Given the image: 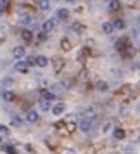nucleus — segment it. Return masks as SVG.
I'll use <instances>...</instances> for the list:
<instances>
[{
    "label": "nucleus",
    "instance_id": "nucleus-1",
    "mask_svg": "<svg viewBox=\"0 0 140 154\" xmlns=\"http://www.w3.org/2000/svg\"><path fill=\"white\" fill-rule=\"evenodd\" d=\"M78 128H80L81 132L88 133V132L92 130V128H93V119H90V118H81V121H80Z\"/></svg>",
    "mask_w": 140,
    "mask_h": 154
},
{
    "label": "nucleus",
    "instance_id": "nucleus-2",
    "mask_svg": "<svg viewBox=\"0 0 140 154\" xmlns=\"http://www.w3.org/2000/svg\"><path fill=\"white\" fill-rule=\"evenodd\" d=\"M56 24H57V19L50 17V19H47V21L42 24V31H45V33H50V31H54Z\"/></svg>",
    "mask_w": 140,
    "mask_h": 154
},
{
    "label": "nucleus",
    "instance_id": "nucleus-3",
    "mask_svg": "<svg viewBox=\"0 0 140 154\" xmlns=\"http://www.w3.org/2000/svg\"><path fill=\"white\" fill-rule=\"evenodd\" d=\"M52 64H54V73H61V69L64 68L66 61H64V57H54L52 59Z\"/></svg>",
    "mask_w": 140,
    "mask_h": 154
},
{
    "label": "nucleus",
    "instance_id": "nucleus-4",
    "mask_svg": "<svg viewBox=\"0 0 140 154\" xmlns=\"http://www.w3.org/2000/svg\"><path fill=\"white\" fill-rule=\"evenodd\" d=\"M0 97H2V100H4V102H14L16 95H14V92H11V90H7V88H4V90L0 92Z\"/></svg>",
    "mask_w": 140,
    "mask_h": 154
},
{
    "label": "nucleus",
    "instance_id": "nucleus-5",
    "mask_svg": "<svg viewBox=\"0 0 140 154\" xmlns=\"http://www.w3.org/2000/svg\"><path fill=\"white\" fill-rule=\"evenodd\" d=\"M14 68H16V71H17V73H23V75L29 73V64L26 63V61H17Z\"/></svg>",
    "mask_w": 140,
    "mask_h": 154
},
{
    "label": "nucleus",
    "instance_id": "nucleus-6",
    "mask_svg": "<svg viewBox=\"0 0 140 154\" xmlns=\"http://www.w3.org/2000/svg\"><path fill=\"white\" fill-rule=\"evenodd\" d=\"M12 56H14L17 61H21V57L26 56V49H24L23 45H17V47H14V49H12Z\"/></svg>",
    "mask_w": 140,
    "mask_h": 154
},
{
    "label": "nucleus",
    "instance_id": "nucleus-7",
    "mask_svg": "<svg viewBox=\"0 0 140 154\" xmlns=\"http://www.w3.org/2000/svg\"><path fill=\"white\" fill-rule=\"evenodd\" d=\"M128 45H130V43H126V38H121V40H116V42H114V49L118 50L119 54H123Z\"/></svg>",
    "mask_w": 140,
    "mask_h": 154
},
{
    "label": "nucleus",
    "instance_id": "nucleus-8",
    "mask_svg": "<svg viewBox=\"0 0 140 154\" xmlns=\"http://www.w3.org/2000/svg\"><path fill=\"white\" fill-rule=\"evenodd\" d=\"M64 111H66V104H64V102H57V104L52 107V114H56V116L64 114Z\"/></svg>",
    "mask_w": 140,
    "mask_h": 154
},
{
    "label": "nucleus",
    "instance_id": "nucleus-9",
    "mask_svg": "<svg viewBox=\"0 0 140 154\" xmlns=\"http://www.w3.org/2000/svg\"><path fill=\"white\" fill-rule=\"evenodd\" d=\"M38 119H40V114H38L35 109H31V111L26 112V121H28V123H36Z\"/></svg>",
    "mask_w": 140,
    "mask_h": 154
},
{
    "label": "nucleus",
    "instance_id": "nucleus-10",
    "mask_svg": "<svg viewBox=\"0 0 140 154\" xmlns=\"http://www.w3.org/2000/svg\"><path fill=\"white\" fill-rule=\"evenodd\" d=\"M56 16H57V19H61V21H66V19L69 17V11H68L66 7H61V9H57Z\"/></svg>",
    "mask_w": 140,
    "mask_h": 154
},
{
    "label": "nucleus",
    "instance_id": "nucleus-11",
    "mask_svg": "<svg viewBox=\"0 0 140 154\" xmlns=\"http://www.w3.org/2000/svg\"><path fill=\"white\" fill-rule=\"evenodd\" d=\"M11 123L14 126H23L24 125V119H23L19 114H14V112H12V114H11Z\"/></svg>",
    "mask_w": 140,
    "mask_h": 154
},
{
    "label": "nucleus",
    "instance_id": "nucleus-12",
    "mask_svg": "<svg viewBox=\"0 0 140 154\" xmlns=\"http://www.w3.org/2000/svg\"><path fill=\"white\" fill-rule=\"evenodd\" d=\"M40 95H42V100H49V102L56 99V94H54L52 90H42L40 92Z\"/></svg>",
    "mask_w": 140,
    "mask_h": 154
},
{
    "label": "nucleus",
    "instance_id": "nucleus-13",
    "mask_svg": "<svg viewBox=\"0 0 140 154\" xmlns=\"http://www.w3.org/2000/svg\"><path fill=\"white\" fill-rule=\"evenodd\" d=\"M61 49H62L64 52H69V50L73 49V45H71V42H69V38H68V36L61 38Z\"/></svg>",
    "mask_w": 140,
    "mask_h": 154
},
{
    "label": "nucleus",
    "instance_id": "nucleus-14",
    "mask_svg": "<svg viewBox=\"0 0 140 154\" xmlns=\"http://www.w3.org/2000/svg\"><path fill=\"white\" fill-rule=\"evenodd\" d=\"M21 38L24 42H31L33 40V29H21Z\"/></svg>",
    "mask_w": 140,
    "mask_h": 154
},
{
    "label": "nucleus",
    "instance_id": "nucleus-15",
    "mask_svg": "<svg viewBox=\"0 0 140 154\" xmlns=\"http://www.w3.org/2000/svg\"><path fill=\"white\" fill-rule=\"evenodd\" d=\"M36 66L47 68V66H49V57L47 56H36Z\"/></svg>",
    "mask_w": 140,
    "mask_h": 154
},
{
    "label": "nucleus",
    "instance_id": "nucleus-16",
    "mask_svg": "<svg viewBox=\"0 0 140 154\" xmlns=\"http://www.w3.org/2000/svg\"><path fill=\"white\" fill-rule=\"evenodd\" d=\"M100 29H102V31H104L105 35H111L112 31H114V24H112V23H102V26H100Z\"/></svg>",
    "mask_w": 140,
    "mask_h": 154
},
{
    "label": "nucleus",
    "instance_id": "nucleus-17",
    "mask_svg": "<svg viewBox=\"0 0 140 154\" xmlns=\"http://www.w3.org/2000/svg\"><path fill=\"white\" fill-rule=\"evenodd\" d=\"M95 88H97L99 92H107L109 90V85H107V82H104V80H99L97 83H95Z\"/></svg>",
    "mask_w": 140,
    "mask_h": 154
},
{
    "label": "nucleus",
    "instance_id": "nucleus-18",
    "mask_svg": "<svg viewBox=\"0 0 140 154\" xmlns=\"http://www.w3.org/2000/svg\"><path fill=\"white\" fill-rule=\"evenodd\" d=\"M71 29H73L76 35H81V33L85 31V26L81 24V23H73V24H71Z\"/></svg>",
    "mask_w": 140,
    "mask_h": 154
},
{
    "label": "nucleus",
    "instance_id": "nucleus-19",
    "mask_svg": "<svg viewBox=\"0 0 140 154\" xmlns=\"http://www.w3.org/2000/svg\"><path fill=\"white\" fill-rule=\"evenodd\" d=\"M125 135H126V133H125L123 128H119V126H118V128H114V139H116V140H123V139H125Z\"/></svg>",
    "mask_w": 140,
    "mask_h": 154
},
{
    "label": "nucleus",
    "instance_id": "nucleus-20",
    "mask_svg": "<svg viewBox=\"0 0 140 154\" xmlns=\"http://www.w3.org/2000/svg\"><path fill=\"white\" fill-rule=\"evenodd\" d=\"M119 9H121V2H119V0H111V2H109V11L116 12Z\"/></svg>",
    "mask_w": 140,
    "mask_h": 154
},
{
    "label": "nucleus",
    "instance_id": "nucleus-21",
    "mask_svg": "<svg viewBox=\"0 0 140 154\" xmlns=\"http://www.w3.org/2000/svg\"><path fill=\"white\" fill-rule=\"evenodd\" d=\"M2 149H4V152H5V154H17L16 147H14V146H11V144H5V146H2Z\"/></svg>",
    "mask_w": 140,
    "mask_h": 154
},
{
    "label": "nucleus",
    "instance_id": "nucleus-22",
    "mask_svg": "<svg viewBox=\"0 0 140 154\" xmlns=\"http://www.w3.org/2000/svg\"><path fill=\"white\" fill-rule=\"evenodd\" d=\"M121 56H123V57H133V56H135V49H133L132 45H128V47L125 49V52H123Z\"/></svg>",
    "mask_w": 140,
    "mask_h": 154
},
{
    "label": "nucleus",
    "instance_id": "nucleus-23",
    "mask_svg": "<svg viewBox=\"0 0 140 154\" xmlns=\"http://www.w3.org/2000/svg\"><path fill=\"white\" fill-rule=\"evenodd\" d=\"M38 7L42 11H49L50 9V0H38Z\"/></svg>",
    "mask_w": 140,
    "mask_h": 154
},
{
    "label": "nucleus",
    "instance_id": "nucleus-24",
    "mask_svg": "<svg viewBox=\"0 0 140 154\" xmlns=\"http://www.w3.org/2000/svg\"><path fill=\"white\" fill-rule=\"evenodd\" d=\"M112 24H114V29H125V21L123 19H114Z\"/></svg>",
    "mask_w": 140,
    "mask_h": 154
},
{
    "label": "nucleus",
    "instance_id": "nucleus-25",
    "mask_svg": "<svg viewBox=\"0 0 140 154\" xmlns=\"http://www.w3.org/2000/svg\"><path fill=\"white\" fill-rule=\"evenodd\" d=\"M40 107H42L43 111H52V107H54V106H50L49 100H40Z\"/></svg>",
    "mask_w": 140,
    "mask_h": 154
},
{
    "label": "nucleus",
    "instance_id": "nucleus-26",
    "mask_svg": "<svg viewBox=\"0 0 140 154\" xmlns=\"http://www.w3.org/2000/svg\"><path fill=\"white\" fill-rule=\"evenodd\" d=\"M57 154H76L73 149H69V147H59L57 149Z\"/></svg>",
    "mask_w": 140,
    "mask_h": 154
},
{
    "label": "nucleus",
    "instance_id": "nucleus-27",
    "mask_svg": "<svg viewBox=\"0 0 140 154\" xmlns=\"http://www.w3.org/2000/svg\"><path fill=\"white\" fill-rule=\"evenodd\" d=\"M12 83H14V80H12L11 76H5V78H4V87H11Z\"/></svg>",
    "mask_w": 140,
    "mask_h": 154
},
{
    "label": "nucleus",
    "instance_id": "nucleus-28",
    "mask_svg": "<svg viewBox=\"0 0 140 154\" xmlns=\"http://www.w3.org/2000/svg\"><path fill=\"white\" fill-rule=\"evenodd\" d=\"M26 63H28L29 66H35L36 64V56H29L28 59H26Z\"/></svg>",
    "mask_w": 140,
    "mask_h": 154
},
{
    "label": "nucleus",
    "instance_id": "nucleus-29",
    "mask_svg": "<svg viewBox=\"0 0 140 154\" xmlns=\"http://www.w3.org/2000/svg\"><path fill=\"white\" fill-rule=\"evenodd\" d=\"M7 7H9V2H7V0H0V9H2V11H5Z\"/></svg>",
    "mask_w": 140,
    "mask_h": 154
},
{
    "label": "nucleus",
    "instance_id": "nucleus-30",
    "mask_svg": "<svg viewBox=\"0 0 140 154\" xmlns=\"http://www.w3.org/2000/svg\"><path fill=\"white\" fill-rule=\"evenodd\" d=\"M0 132H4V133H9V128H7V126H4V125H0Z\"/></svg>",
    "mask_w": 140,
    "mask_h": 154
},
{
    "label": "nucleus",
    "instance_id": "nucleus-31",
    "mask_svg": "<svg viewBox=\"0 0 140 154\" xmlns=\"http://www.w3.org/2000/svg\"><path fill=\"white\" fill-rule=\"evenodd\" d=\"M2 16H4V11H2V9H0V17H2Z\"/></svg>",
    "mask_w": 140,
    "mask_h": 154
},
{
    "label": "nucleus",
    "instance_id": "nucleus-32",
    "mask_svg": "<svg viewBox=\"0 0 140 154\" xmlns=\"http://www.w3.org/2000/svg\"><path fill=\"white\" fill-rule=\"evenodd\" d=\"M68 2H76V0H68Z\"/></svg>",
    "mask_w": 140,
    "mask_h": 154
},
{
    "label": "nucleus",
    "instance_id": "nucleus-33",
    "mask_svg": "<svg viewBox=\"0 0 140 154\" xmlns=\"http://www.w3.org/2000/svg\"><path fill=\"white\" fill-rule=\"evenodd\" d=\"M104 2H111V0H104Z\"/></svg>",
    "mask_w": 140,
    "mask_h": 154
}]
</instances>
